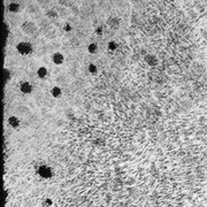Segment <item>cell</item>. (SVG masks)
<instances>
[{"mask_svg": "<svg viewBox=\"0 0 207 207\" xmlns=\"http://www.w3.org/2000/svg\"><path fill=\"white\" fill-rule=\"evenodd\" d=\"M47 69H46V67H40L39 69L37 70V76L39 78H45L46 76H47Z\"/></svg>", "mask_w": 207, "mask_h": 207, "instance_id": "9c48e42d", "label": "cell"}, {"mask_svg": "<svg viewBox=\"0 0 207 207\" xmlns=\"http://www.w3.org/2000/svg\"><path fill=\"white\" fill-rule=\"evenodd\" d=\"M22 30L25 32V34H28V35H32L35 31H36V25L32 23V22H24L23 24H22Z\"/></svg>", "mask_w": 207, "mask_h": 207, "instance_id": "7a4b0ae2", "label": "cell"}, {"mask_svg": "<svg viewBox=\"0 0 207 207\" xmlns=\"http://www.w3.org/2000/svg\"><path fill=\"white\" fill-rule=\"evenodd\" d=\"M7 8H8V11H9L11 13H18L20 11V8H21V6H20L19 2L13 1V2H9V4H8Z\"/></svg>", "mask_w": 207, "mask_h": 207, "instance_id": "8992f818", "label": "cell"}, {"mask_svg": "<svg viewBox=\"0 0 207 207\" xmlns=\"http://www.w3.org/2000/svg\"><path fill=\"white\" fill-rule=\"evenodd\" d=\"M38 173H39V175L41 176V177H44V178H50L51 176H52V170L50 167H47V166H41L39 170H38Z\"/></svg>", "mask_w": 207, "mask_h": 207, "instance_id": "3957f363", "label": "cell"}, {"mask_svg": "<svg viewBox=\"0 0 207 207\" xmlns=\"http://www.w3.org/2000/svg\"><path fill=\"white\" fill-rule=\"evenodd\" d=\"M116 47H117V45H116L115 43H113V41H111V43L108 44V48H109V50H112V51H114Z\"/></svg>", "mask_w": 207, "mask_h": 207, "instance_id": "7c38bea8", "label": "cell"}, {"mask_svg": "<svg viewBox=\"0 0 207 207\" xmlns=\"http://www.w3.org/2000/svg\"><path fill=\"white\" fill-rule=\"evenodd\" d=\"M32 85L29 83V82H23L22 84H21V86H20V90H21V92L24 94H29L32 92Z\"/></svg>", "mask_w": 207, "mask_h": 207, "instance_id": "277c9868", "label": "cell"}, {"mask_svg": "<svg viewBox=\"0 0 207 207\" xmlns=\"http://www.w3.org/2000/svg\"><path fill=\"white\" fill-rule=\"evenodd\" d=\"M8 124H9L11 127H13V128H18L20 126V120L16 116H11V117L8 119Z\"/></svg>", "mask_w": 207, "mask_h": 207, "instance_id": "52a82bcc", "label": "cell"}, {"mask_svg": "<svg viewBox=\"0 0 207 207\" xmlns=\"http://www.w3.org/2000/svg\"><path fill=\"white\" fill-rule=\"evenodd\" d=\"M89 72H90V73H95V72H97L95 65H90V66H89Z\"/></svg>", "mask_w": 207, "mask_h": 207, "instance_id": "4fadbf2b", "label": "cell"}, {"mask_svg": "<svg viewBox=\"0 0 207 207\" xmlns=\"http://www.w3.org/2000/svg\"><path fill=\"white\" fill-rule=\"evenodd\" d=\"M16 51L21 55H28L32 52V46L28 41H21L16 45Z\"/></svg>", "mask_w": 207, "mask_h": 207, "instance_id": "6da1fadb", "label": "cell"}, {"mask_svg": "<svg viewBox=\"0 0 207 207\" xmlns=\"http://www.w3.org/2000/svg\"><path fill=\"white\" fill-rule=\"evenodd\" d=\"M51 93H52V95H53L54 98H59V97L62 94V90H61V88H59V86H53V88L51 89Z\"/></svg>", "mask_w": 207, "mask_h": 207, "instance_id": "ba28073f", "label": "cell"}, {"mask_svg": "<svg viewBox=\"0 0 207 207\" xmlns=\"http://www.w3.org/2000/svg\"><path fill=\"white\" fill-rule=\"evenodd\" d=\"M97 48H98V46H97V44H94V43H91V44L88 46V51H89L90 53H95V52H97Z\"/></svg>", "mask_w": 207, "mask_h": 207, "instance_id": "8fae6325", "label": "cell"}, {"mask_svg": "<svg viewBox=\"0 0 207 207\" xmlns=\"http://www.w3.org/2000/svg\"><path fill=\"white\" fill-rule=\"evenodd\" d=\"M52 61H53V63L54 65H62L63 63V61H65V57H63V54H61V53H54L53 55H52Z\"/></svg>", "mask_w": 207, "mask_h": 207, "instance_id": "5b68a950", "label": "cell"}, {"mask_svg": "<svg viewBox=\"0 0 207 207\" xmlns=\"http://www.w3.org/2000/svg\"><path fill=\"white\" fill-rule=\"evenodd\" d=\"M102 32V28H97V34H101Z\"/></svg>", "mask_w": 207, "mask_h": 207, "instance_id": "5bb4252c", "label": "cell"}, {"mask_svg": "<svg viewBox=\"0 0 207 207\" xmlns=\"http://www.w3.org/2000/svg\"><path fill=\"white\" fill-rule=\"evenodd\" d=\"M119 19H116V18H112V19H109L107 21V24L109 25V27H112V28H117L119 27Z\"/></svg>", "mask_w": 207, "mask_h": 207, "instance_id": "30bf717a", "label": "cell"}]
</instances>
